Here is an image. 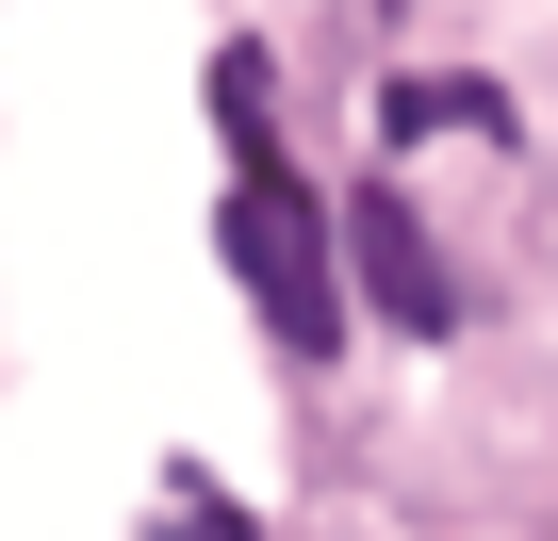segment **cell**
Segmentation results:
<instances>
[{"label": "cell", "mask_w": 558, "mask_h": 541, "mask_svg": "<svg viewBox=\"0 0 558 541\" xmlns=\"http://www.w3.org/2000/svg\"><path fill=\"white\" fill-rule=\"evenodd\" d=\"M214 99H230V132H246V181H230V280H246V312L296 345V361H329L345 345V262H329V213H313V181L263 148V66L230 50L214 66Z\"/></svg>", "instance_id": "1"}, {"label": "cell", "mask_w": 558, "mask_h": 541, "mask_svg": "<svg viewBox=\"0 0 558 541\" xmlns=\"http://www.w3.org/2000/svg\"><path fill=\"white\" fill-rule=\"evenodd\" d=\"M395 132H509L493 83H395Z\"/></svg>", "instance_id": "3"}, {"label": "cell", "mask_w": 558, "mask_h": 541, "mask_svg": "<svg viewBox=\"0 0 558 541\" xmlns=\"http://www.w3.org/2000/svg\"><path fill=\"white\" fill-rule=\"evenodd\" d=\"M329 262H362V296H378L411 345H444V329H460V280H444V246H427V213H411V197H345Z\"/></svg>", "instance_id": "2"}]
</instances>
